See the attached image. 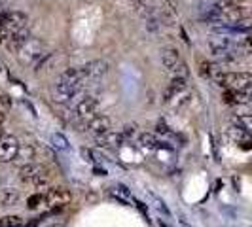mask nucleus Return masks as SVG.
Instances as JSON below:
<instances>
[{
	"label": "nucleus",
	"mask_w": 252,
	"mask_h": 227,
	"mask_svg": "<svg viewBox=\"0 0 252 227\" xmlns=\"http://www.w3.org/2000/svg\"><path fill=\"white\" fill-rule=\"evenodd\" d=\"M19 178H21L23 182H29V184H32V186L40 188V186L48 184L50 174H48V169H46L44 165L27 163V165H23V167L19 169Z\"/></svg>",
	"instance_id": "obj_1"
},
{
	"label": "nucleus",
	"mask_w": 252,
	"mask_h": 227,
	"mask_svg": "<svg viewBox=\"0 0 252 227\" xmlns=\"http://www.w3.org/2000/svg\"><path fill=\"white\" fill-rule=\"evenodd\" d=\"M82 155H84V159H86V161H91V163H95V151H93V150L82 148Z\"/></svg>",
	"instance_id": "obj_26"
},
{
	"label": "nucleus",
	"mask_w": 252,
	"mask_h": 227,
	"mask_svg": "<svg viewBox=\"0 0 252 227\" xmlns=\"http://www.w3.org/2000/svg\"><path fill=\"white\" fill-rule=\"evenodd\" d=\"M158 133H161V135H169V127L163 125V121H159V123H158Z\"/></svg>",
	"instance_id": "obj_28"
},
{
	"label": "nucleus",
	"mask_w": 252,
	"mask_h": 227,
	"mask_svg": "<svg viewBox=\"0 0 252 227\" xmlns=\"http://www.w3.org/2000/svg\"><path fill=\"white\" fill-rule=\"evenodd\" d=\"M84 87V82H76V84H68V82H57V85L53 89V97L57 102H66L72 99L80 89Z\"/></svg>",
	"instance_id": "obj_5"
},
{
	"label": "nucleus",
	"mask_w": 252,
	"mask_h": 227,
	"mask_svg": "<svg viewBox=\"0 0 252 227\" xmlns=\"http://www.w3.org/2000/svg\"><path fill=\"white\" fill-rule=\"evenodd\" d=\"M173 74H175V78H188V66H186V63H180L177 64V68L173 70Z\"/></svg>",
	"instance_id": "obj_24"
},
{
	"label": "nucleus",
	"mask_w": 252,
	"mask_h": 227,
	"mask_svg": "<svg viewBox=\"0 0 252 227\" xmlns=\"http://www.w3.org/2000/svg\"><path fill=\"white\" fill-rule=\"evenodd\" d=\"M152 199H154V202H156V208H158V210H159V212H161V214H165V216H171V210H169V208H167V204H165L163 201H161V199H159V197H156V195H150Z\"/></svg>",
	"instance_id": "obj_23"
},
{
	"label": "nucleus",
	"mask_w": 252,
	"mask_h": 227,
	"mask_svg": "<svg viewBox=\"0 0 252 227\" xmlns=\"http://www.w3.org/2000/svg\"><path fill=\"white\" fill-rule=\"evenodd\" d=\"M209 48L215 53L216 57H224V59H231L239 48L233 44V40L227 36V34H216L209 40Z\"/></svg>",
	"instance_id": "obj_3"
},
{
	"label": "nucleus",
	"mask_w": 252,
	"mask_h": 227,
	"mask_svg": "<svg viewBox=\"0 0 252 227\" xmlns=\"http://www.w3.org/2000/svg\"><path fill=\"white\" fill-rule=\"evenodd\" d=\"M27 40H29V32H27V28H21V30H17V32L10 34L8 42H6V48H8L10 51H17L23 44H25Z\"/></svg>",
	"instance_id": "obj_15"
},
{
	"label": "nucleus",
	"mask_w": 252,
	"mask_h": 227,
	"mask_svg": "<svg viewBox=\"0 0 252 227\" xmlns=\"http://www.w3.org/2000/svg\"><path fill=\"white\" fill-rule=\"evenodd\" d=\"M42 55H44V44L36 38H29L25 44L17 50V59L25 66L36 63L38 59H42Z\"/></svg>",
	"instance_id": "obj_2"
},
{
	"label": "nucleus",
	"mask_w": 252,
	"mask_h": 227,
	"mask_svg": "<svg viewBox=\"0 0 252 227\" xmlns=\"http://www.w3.org/2000/svg\"><path fill=\"white\" fill-rule=\"evenodd\" d=\"M161 63H163V66L169 72H173L177 68V64L180 63L178 51L175 48H165V50H161Z\"/></svg>",
	"instance_id": "obj_14"
},
{
	"label": "nucleus",
	"mask_w": 252,
	"mask_h": 227,
	"mask_svg": "<svg viewBox=\"0 0 252 227\" xmlns=\"http://www.w3.org/2000/svg\"><path fill=\"white\" fill-rule=\"evenodd\" d=\"M4 4H6V0H0V8H4Z\"/></svg>",
	"instance_id": "obj_32"
},
{
	"label": "nucleus",
	"mask_w": 252,
	"mask_h": 227,
	"mask_svg": "<svg viewBox=\"0 0 252 227\" xmlns=\"http://www.w3.org/2000/svg\"><path fill=\"white\" fill-rule=\"evenodd\" d=\"M4 119H6V114L0 112V127H2V123H4Z\"/></svg>",
	"instance_id": "obj_30"
},
{
	"label": "nucleus",
	"mask_w": 252,
	"mask_h": 227,
	"mask_svg": "<svg viewBox=\"0 0 252 227\" xmlns=\"http://www.w3.org/2000/svg\"><path fill=\"white\" fill-rule=\"evenodd\" d=\"M110 125H112V121H110L108 115H95V117H91L88 121L89 133H93V135H97V137L108 133V131H110Z\"/></svg>",
	"instance_id": "obj_11"
},
{
	"label": "nucleus",
	"mask_w": 252,
	"mask_h": 227,
	"mask_svg": "<svg viewBox=\"0 0 252 227\" xmlns=\"http://www.w3.org/2000/svg\"><path fill=\"white\" fill-rule=\"evenodd\" d=\"M17 151H19V142L15 137L8 135L0 140V163H10L15 161L17 157Z\"/></svg>",
	"instance_id": "obj_4"
},
{
	"label": "nucleus",
	"mask_w": 252,
	"mask_h": 227,
	"mask_svg": "<svg viewBox=\"0 0 252 227\" xmlns=\"http://www.w3.org/2000/svg\"><path fill=\"white\" fill-rule=\"evenodd\" d=\"M34 157V148L32 146H19V151H17V157H15V161H19V163H23V165H27V163H32L31 159Z\"/></svg>",
	"instance_id": "obj_17"
},
{
	"label": "nucleus",
	"mask_w": 252,
	"mask_h": 227,
	"mask_svg": "<svg viewBox=\"0 0 252 227\" xmlns=\"http://www.w3.org/2000/svg\"><path fill=\"white\" fill-rule=\"evenodd\" d=\"M44 201H46V197H44L42 193H34V195H31V197H29V201H27V206L34 210V208H38V204H40V202H44Z\"/></svg>",
	"instance_id": "obj_21"
},
{
	"label": "nucleus",
	"mask_w": 252,
	"mask_h": 227,
	"mask_svg": "<svg viewBox=\"0 0 252 227\" xmlns=\"http://www.w3.org/2000/svg\"><path fill=\"white\" fill-rule=\"evenodd\" d=\"M23 220L19 216H4L0 218V227H23Z\"/></svg>",
	"instance_id": "obj_19"
},
{
	"label": "nucleus",
	"mask_w": 252,
	"mask_h": 227,
	"mask_svg": "<svg viewBox=\"0 0 252 227\" xmlns=\"http://www.w3.org/2000/svg\"><path fill=\"white\" fill-rule=\"evenodd\" d=\"M159 227H171V226H169V224H165L163 220H159Z\"/></svg>",
	"instance_id": "obj_31"
},
{
	"label": "nucleus",
	"mask_w": 252,
	"mask_h": 227,
	"mask_svg": "<svg viewBox=\"0 0 252 227\" xmlns=\"http://www.w3.org/2000/svg\"><path fill=\"white\" fill-rule=\"evenodd\" d=\"M140 142H142L144 146H148V148H158L156 137H154V135H150V133H144V135H140Z\"/></svg>",
	"instance_id": "obj_22"
},
{
	"label": "nucleus",
	"mask_w": 252,
	"mask_h": 227,
	"mask_svg": "<svg viewBox=\"0 0 252 227\" xmlns=\"http://www.w3.org/2000/svg\"><path fill=\"white\" fill-rule=\"evenodd\" d=\"M82 72H84V78L86 80H97L108 72V63L102 61V59H97V61H89L86 66H82Z\"/></svg>",
	"instance_id": "obj_8"
},
{
	"label": "nucleus",
	"mask_w": 252,
	"mask_h": 227,
	"mask_svg": "<svg viewBox=\"0 0 252 227\" xmlns=\"http://www.w3.org/2000/svg\"><path fill=\"white\" fill-rule=\"evenodd\" d=\"M237 32H247V30H252V13L251 15H245L239 23L235 25Z\"/></svg>",
	"instance_id": "obj_20"
},
{
	"label": "nucleus",
	"mask_w": 252,
	"mask_h": 227,
	"mask_svg": "<svg viewBox=\"0 0 252 227\" xmlns=\"http://www.w3.org/2000/svg\"><path fill=\"white\" fill-rule=\"evenodd\" d=\"M19 201V191L13 188L0 189V206H12Z\"/></svg>",
	"instance_id": "obj_16"
},
{
	"label": "nucleus",
	"mask_w": 252,
	"mask_h": 227,
	"mask_svg": "<svg viewBox=\"0 0 252 227\" xmlns=\"http://www.w3.org/2000/svg\"><path fill=\"white\" fill-rule=\"evenodd\" d=\"M27 25V15L23 12H8L6 13V21H4V25L8 30H10V34L13 32H17V30H21V28H25Z\"/></svg>",
	"instance_id": "obj_9"
},
{
	"label": "nucleus",
	"mask_w": 252,
	"mask_h": 227,
	"mask_svg": "<svg viewBox=\"0 0 252 227\" xmlns=\"http://www.w3.org/2000/svg\"><path fill=\"white\" fill-rule=\"evenodd\" d=\"M97 106H99V101H97L95 97H88V99L78 102V106H76V115H78V117H84V119H91V117H95Z\"/></svg>",
	"instance_id": "obj_10"
},
{
	"label": "nucleus",
	"mask_w": 252,
	"mask_h": 227,
	"mask_svg": "<svg viewBox=\"0 0 252 227\" xmlns=\"http://www.w3.org/2000/svg\"><path fill=\"white\" fill-rule=\"evenodd\" d=\"M124 133H114V131H108V133H104V135H99L97 137V144L101 146V148H120L122 144H124Z\"/></svg>",
	"instance_id": "obj_12"
},
{
	"label": "nucleus",
	"mask_w": 252,
	"mask_h": 227,
	"mask_svg": "<svg viewBox=\"0 0 252 227\" xmlns=\"http://www.w3.org/2000/svg\"><path fill=\"white\" fill-rule=\"evenodd\" d=\"M46 202L51 208H63L70 202V191L64 188H51L46 193Z\"/></svg>",
	"instance_id": "obj_6"
},
{
	"label": "nucleus",
	"mask_w": 252,
	"mask_h": 227,
	"mask_svg": "<svg viewBox=\"0 0 252 227\" xmlns=\"http://www.w3.org/2000/svg\"><path fill=\"white\" fill-rule=\"evenodd\" d=\"M51 146L55 148V150H61V151H66L70 146H68V140H66V137L64 135H61V133H53L51 135Z\"/></svg>",
	"instance_id": "obj_18"
},
{
	"label": "nucleus",
	"mask_w": 252,
	"mask_h": 227,
	"mask_svg": "<svg viewBox=\"0 0 252 227\" xmlns=\"http://www.w3.org/2000/svg\"><path fill=\"white\" fill-rule=\"evenodd\" d=\"M184 91H186V78H173L165 91V101H173L175 97H180V93Z\"/></svg>",
	"instance_id": "obj_13"
},
{
	"label": "nucleus",
	"mask_w": 252,
	"mask_h": 227,
	"mask_svg": "<svg viewBox=\"0 0 252 227\" xmlns=\"http://www.w3.org/2000/svg\"><path fill=\"white\" fill-rule=\"evenodd\" d=\"M4 139V133H2V127H0V140Z\"/></svg>",
	"instance_id": "obj_33"
},
{
	"label": "nucleus",
	"mask_w": 252,
	"mask_h": 227,
	"mask_svg": "<svg viewBox=\"0 0 252 227\" xmlns=\"http://www.w3.org/2000/svg\"><path fill=\"white\" fill-rule=\"evenodd\" d=\"M8 38H10V30H8L6 27L0 25V46H2V44H6V42H8Z\"/></svg>",
	"instance_id": "obj_27"
},
{
	"label": "nucleus",
	"mask_w": 252,
	"mask_h": 227,
	"mask_svg": "<svg viewBox=\"0 0 252 227\" xmlns=\"http://www.w3.org/2000/svg\"><path fill=\"white\" fill-rule=\"evenodd\" d=\"M245 48H247L249 51H252V32L247 36V40H245Z\"/></svg>",
	"instance_id": "obj_29"
},
{
	"label": "nucleus",
	"mask_w": 252,
	"mask_h": 227,
	"mask_svg": "<svg viewBox=\"0 0 252 227\" xmlns=\"http://www.w3.org/2000/svg\"><path fill=\"white\" fill-rule=\"evenodd\" d=\"M122 133H124V137H126V139H133V137L137 135V125H126Z\"/></svg>",
	"instance_id": "obj_25"
},
{
	"label": "nucleus",
	"mask_w": 252,
	"mask_h": 227,
	"mask_svg": "<svg viewBox=\"0 0 252 227\" xmlns=\"http://www.w3.org/2000/svg\"><path fill=\"white\" fill-rule=\"evenodd\" d=\"M227 137L233 140L235 144H239V148L243 150H251L252 148V137L249 131H245V129H241L237 125H231L227 129Z\"/></svg>",
	"instance_id": "obj_7"
},
{
	"label": "nucleus",
	"mask_w": 252,
	"mask_h": 227,
	"mask_svg": "<svg viewBox=\"0 0 252 227\" xmlns=\"http://www.w3.org/2000/svg\"><path fill=\"white\" fill-rule=\"evenodd\" d=\"M241 2H243V0H241Z\"/></svg>",
	"instance_id": "obj_34"
}]
</instances>
